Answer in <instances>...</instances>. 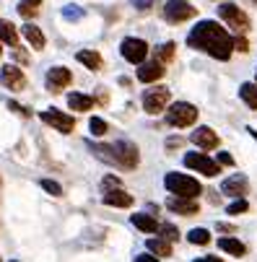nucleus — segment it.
<instances>
[{
	"label": "nucleus",
	"instance_id": "1",
	"mask_svg": "<svg viewBox=\"0 0 257 262\" xmlns=\"http://www.w3.org/2000/svg\"><path fill=\"white\" fill-rule=\"evenodd\" d=\"M187 45L192 50H200L216 60H229L234 52V39L229 36L226 29H221L216 21H200L190 36H187Z\"/></svg>",
	"mask_w": 257,
	"mask_h": 262
},
{
	"label": "nucleus",
	"instance_id": "2",
	"mask_svg": "<svg viewBox=\"0 0 257 262\" xmlns=\"http://www.w3.org/2000/svg\"><path fill=\"white\" fill-rule=\"evenodd\" d=\"M91 148L96 151V156L112 161V164H120V166H125V169H135L138 161H140L138 148H135V143H130V140H117L115 145H91Z\"/></svg>",
	"mask_w": 257,
	"mask_h": 262
},
{
	"label": "nucleus",
	"instance_id": "3",
	"mask_svg": "<svg viewBox=\"0 0 257 262\" xmlns=\"http://www.w3.org/2000/svg\"><path fill=\"white\" fill-rule=\"evenodd\" d=\"M164 187L177 198H192V200L203 192V187H200L198 179H192L187 174H179V171H169L164 177Z\"/></svg>",
	"mask_w": 257,
	"mask_h": 262
},
{
	"label": "nucleus",
	"instance_id": "4",
	"mask_svg": "<svg viewBox=\"0 0 257 262\" xmlns=\"http://www.w3.org/2000/svg\"><path fill=\"white\" fill-rule=\"evenodd\" d=\"M198 120V106L187 104V101H174L166 109V122L172 127H190Z\"/></svg>",
	"mask_w": 257,
	"mask_h": 262
},
{
	"label": "nucleus",
	"instance_id": "5",
	"mask_svg": "<svg viewBox=\"0 0 257 262\" xmlns=\"http://www.w3.org/2000/svg\"><path fill=\"white\" fill-rule=\"evenodd\" d=\"M218 16H221V18L229 24V29H234L237 34H247V29H249V18H247V13H244L239 6H234V3H224L221 8H218Z\"/></svg>",
	"mask_w": 257,
	"mask_h": 262
},
{
	"label": "nucleus",
	"instance_id": "6",
	"mask_svg": "<svg viewBox=\"0 0 257 262\" xmlns=\"http://www.w3.org/2000/svg\"><path fill=\"white\" fill-rule=\"evenodd\" d=\"M198 13V8H192L187 0H166V6H164V18L169 24H182V21H187Z\"/></svg>",
	"mask_w": 257,
	"mask_h": 262
},
{
	"label": "nucleus",
	"instance_id": "7",
	"mask_svg": "<svg viewBox=\"0 0 257 262\" xmlns=\"http://www.w3.org/2000/svg\"><path fill=\"white\" fill-rule=\"evenodd\" d=\"M185 166L195 169V171H200L205 177H218V174H221V164L213 161L208 154H187L185 156Z\"/></svg>",
	"mask_w": 257,
	"mask_h": 262
},
{
	"label": "nucleus",
	"instance_id": "8",
	"mask_svg": "<svg viewBox=\"0 0 257 262\" xmlns=\"http://www.w3.org/2000/svg\"><path fill=\"white\" fill-rule=\"evenodd\" d=\"M169 104V89L164 86H156V89H148L143 94V109L148 112V115H161Z\"/></svg>",
	"mask_w": 257,
	"mask_h": 262
},
{
	"label": "nucleus",
	"instance_id": "9",
	"mask_svg": "<svg viewBox=\"0 0 257 262\" xmlns=\"http://www.w3.org/2000/svg\"><path fill=\"white\" fill-rule=\"evenodd\" d=\"M120 52L127 62L143 65L145 55H148V45H145L143 39H135V36H127V39H122V45H120Z\"/></svg>",
	"mask_w": 257,
	"mask_h": 262
},
{
	"label": "nucleus",
	"instance_id": "10",
	"mask_svg": "<svg viewBox=\"0 0 257 262\" xmlns=\"http://www.w3.org/2000/svg\"><path fill=\"white\" fill-rule=\"evenodd\" d=\"M42 122L52 125L60 133H70L73 127H76V120H73L70 115H65V112H60V109H45L42 112Z\"/></svg>",
	"mask_w": 257,
	"mask_h": 262
},
{
	"label": "nucleus",
	"instance_id": "11",
	"mask_svg": "<svg viewBox=\"0 0 257 262\" xmlns=\"http://www.w3.org/2000/svg\"><path fill=\"white\" fill-rule=\"evenodd\" d=\"M47 89L50 91H62V89H68L70 86V81H73V76H70V70L65 68V65H55V68H50L47 70Z\"/></svg>",
	"mask_w": 257,
	"mask_h": 262
},
{
	"label": "nucleus",
	"instance_id": "12",
	"mask_svg": "<svg viewBox=\"0 0 257 262\" xmlns=\"http://www.w3.org/2000/svg\"><path fill=\"white\" fill-rule=\"evenodd\" d=\"M166 208H169L172 213H179V215H195V213L200 210L198 200H192V198H177V195H172V198L166 200Z\"/></svg>",
	"mask_w": 257,
	"mask_h": 262
},
{
	"label": "nucleus",
	"instance_id": "13",
	"mask_svg": "<svg viewBox=\"0 0 257 262\" xmlns=\"http://www.w3.org/2000/svg\"><path fill=\"white\" fill-rule=\"evenodd\" d=\"M247 187H249L247 177L244 174H234V177H229V179L221 182V192L224 195H231V198H242V195H247Z\"/></svg>",
	"mask_w": 257,
	"mask_h": 262
},
{
	"label": "nucleus",
	"instance_id": "14",
	"mask_svg": "<svg viewBox=\"0 0 257 262\" xmlns=\"http://www.w3.org/2000/svg\"><path fill=\"white\" fill-rule=\"evenodd\" d=\"M190 140H192L198 148H203V151H213V148L218 145V135H216L210 127H198V130L190 135Z\"/></svg>",
	"mask_w": 257,
	"mask_h": 262
},
{
	"label": "nucleus",
	"instance_id": "15",
	"mask_svg": "<svg viewBox=\"0 0 257 262\" xmlns=\"http://www.w3.org/2000/svg\"><path fill=\"white\" fill-rule=\"evenodd\" d=\"M161 76H164V62H159V60L143 62L140 70H138V81H143V83H154V81H159Z\"/></svg>",
	"mask_w": 257,
	"mask_h": 262
},
{
	"label": "nucleus",
	"instance_id": "16",
	"mask_svg": "<svg viewBox=\"0 0 257 262\" xmlns=\"http://www.w3.org/2000/svg\"><path fill=\"white\" fill-rule=\"evenodd\" d=\"M0 78H3V83L11 89V91H21L26 86V78H24V73L16 68V65H6L3 73H0Z\"/></svg>",
	"mask_w": 257,
	"mask_h": 262
},
{
	"label": "nucleus",
	"instance_id": "17",
	"mask_svg": "<svg viewBox=\"0 0 257 262\" xmlns=\"http://www.w3.org/2000/svg\"><path fill=\"white\" fill-rule=\"evenodd\" d=\"M101 200L106 205H112V208H130L133 205V195H127L125 190H120V187H115V190H104Z\"/></svg>",
	"mask_w": 257,
	"mask_h": 262
},
{
	"label": "nucleus",
	"instance_id": "18",
	"mask_svg": "<svg viewBox=\"0 0 257 262\" xmlns=\"http://www.w3.org/2000/svg\"><path fill=\"white\" fill-rule=\"evenodd\" d=\"M218 249L231 254V257H244L247 254V247L239 239H234V236H221V239H218Z\"/></svg>",
	"mask_w": 257,
	"mask_h": 262
},
{
	"label": "nucleus",
	"instance_id": "19",
	"mask_svg": "<svg viewBox=\"0 0 257 262\" xmlns=\"http://www.w3.org/2000/svg\"><path fill=\"white\" fill-rule=\"evenodd\" d=\"M130 221H133V226H135V229H140L143 234H154V231H159L156 218H154V215H148V213H135Z\"/></svg>",
	"mask_w": 257,
	"mask_h": 262
},
{
	"label": "nucleus",
	"instance_id": "20",
	"mask_svg": "<svg viewBox=\"0 0 257 262\" xmlns=\"http://www.w3.org/2000/svg\"><path fill=\"white\" fill-rule=\"evenodd\" d=\"M24 36L29 39V45H31L34 50H45V45H47V36L42 34L39 26H34V24H26V26H24Z\"/></svg>",
	"mask_w": 257,
	"mask_h": 262
},
{
	"label": "nucleus",
	"instance_id": "21",
	"mask_svg": "<svg viewBox=\"0 0 257 262\" xmlns=\"http://www.w3.org/2000/svg\"><path fill=\"white\" fill-rule=\"evenodd\" d=\"M76 60H78L81 65H86L89 70H99V68H101V55L94 52V50H81V52H76Z\"/></svg>",
	"mask_w": 257,
	"mask_h": 262
},
{
	"label": "nucleus",
	"instance_id": "22",
	"mask_svg": "<svg viewBox=\"0 0 257 262\" xmlns=\"http://www.w3.org/2000/svg\"><path fill=\"white\" fill-rule=\"evenodd\" d=\"M68 106H70L73 112H89V109L94 106V99L86 96V94H70V96H68Z\"/></svg>",
	"mask_w": 257,
	"mask_h": 262
},
{
	"label": "nucleus",
	"instance_id": "23",
	"mask_svg": "<svg viewBox=\"0 0 257 262\" xmlns=\"http://www.w3.org/2000/svg\"><path fill=\"white\" fill-rule=\"evenodd\" d=\"M145 247H148V252L154 254V257H169L172 254V242H166V239H148L145 242Z\"/></svg>",
	"mask_w": 257,
	"mask_h": 262
},
{
	"label": "nucleus",
	"instance_id": "24",
	"mask_svg": "<svg viewBox=\"0 0 257 262\" xmlns=\"http://www.w3.org/2000/svg\"><path fill=\"white\" fill-rule=\"evenodd\" d=\"M0 42H6V45H11V47H16L18 45V31H16V26L11 24V21H0Z\"/></svg>",
	"mask_w": 257,
	"mask_h": 262
},
{
	"label": "nucleus",
	"instance_id": "25",
	"mask_svg": "<svg viewBox=\"0 0 257 262\" xmlns=\"http://www.w3.org/2000/svg\"><path fill=\"white\" fill-rule=\"evenodd\" d=\"M239 96H242V101H244L249 109H257V83H242Z\"/></svg>",
	"mask_w": 257,
	"mask_h": 262
},
{
	"label": "nucleus",
	"instance_id": "26",
	"mask_svg": "<svg viewBox=\"0 0 257 262\" xmlns=\"http://www.w3.org/2000/svg\"><path fill=\"white\" fill-rule=\"evenodd\" d=\"M159 234H161V239H166V242H177V239H179V231H177L174 223H159Z\"/></svg>",
	"mask_w": 257,
	"mask_h": 262
},
{
	"label": "nucleus",
	"instance_id": "27",
	"mask_svg": "<svg viewBox=\"0 0 257 262\" xmlns=\"http://www.w3.org/2000/svg\"><path fill=\"white\" fill-rule=\"evenodd\" d=\"M187 239H190L192 244H200V247H203V244L210 242V234H208V229H192V231L187 234Z\"/></svg>",
	"mask_w": 257,
	"mask_h": 262
},
{
	"label": "nucleus",
	"instance_id": "28",
	"mask_svg": "<svg viewBox=\"0 0 257 262\" xmlns=\"http://www.w3.org/2000/svg\"><path fill=\"white\" fill-rule=\"evenodd\" d=\"M172 57H174V42H166V45H161L156 50V60L159 62H169Z\"/></svg>",
	"mask_w": 257,
	"mask_h": 262
},
{
	"label": "nucleus",
	"instance_id": "29",
	"mask_svg": "<svg viewBox=\"0 0 257 262\" xmlns=\"http://www.w3.org/2000/svg\"><path fill=\"white\" fill-rule=\"evenodd\" d=\"M89 127H91V133H94L96 138H101V135L106 133V122H104L101 117H91V122H89Z\"/></svg>",
	"mask_w": 257,
	"mask_h": 262
},
{
	"label": "nucleus",
	"instance_id": "30",
	"mask_svg": "<svg viewBox=\"0 0 257 262\" xmlns=\"http://www.w3.org/2000/svg\"><path fill=\"white\" fill-rule=\"evenodd\" d=\"M247 208H249V205H247V200H244V198H237V200L226 208V213H229V215H239V213H244Z\"/></svg>",
	"mask_w": 257,
	"mask_h": 262
},
{
	"label": "nucleus",
	"instance_id": "31",
	"mask_svg": "<svg viewBox=\"0 0 257 262\" xmlns=\"http://www.w3.org/2000/svg\"><path fill=\"white\" fill-rule=\"evenodd\" d=\"M42 190H47L50 195H55V198H60L62 195V187L57 184V182H52V179H42Z\"/></svg>",
	"mask_w": 257,
	"mask_h": 262
},
{
	"label": "nucleus",
	"instance_id": "32",
	"mask_svg": "<svg viewBox=\"0 0 257 262\" xmlns=\"http://www.w3.org/2000/svg\"><path fill=\"white\" fill-rule=\"evenodd\" d=\"M36 11H39V8L31 6V3H21V6H18V13H21V16H26V18H34V16H36Z\"/></svg>",
	"mask_w": 257,
	"mask_h": 262
},
{
	"label": "nucleus",
	"instance_id": "33",
	"mask_svg": "<svg viewBox=\"0 0 257 262\" xmlns=\"http://www.w3.org/2000/svg\"><path fill=\"white\" fill-rule=\"evenodd\" d=\"M234 50H239V52H247V50H249L244 34H237V36H234Z\"/></svg>",
	"mask_w": 257,
	"mask_h": 262
},
{
	"label": "nucleus",
	"instance_id": "34",
	"mask_svg": "<svg viewBox=\"0 0 257 262\" xmlns=\"http://www.w3.org/2000/svg\"><path fill=\"white\" fill-rule=\"evenodd\" d=\"M101 184H104V190H115V187H120V179L117 177H106Z\"/></svg>",
	"mask_w": 257,
	"mask_h": 262
},
{
	"label": "nucleus",
	"instance_id": "35",
	"mask_svg": "<svg viewBox=\"0 0 257 262\" xmlns=\"http://www.w3.org/2000/svg\"><path fill=\"white\" fill-rule=\"evenodd\" d=\"M133 6H135L138 11H148V8L154 6V0H133Z\"/></svg>",
	"mask_w": 257,
	"mask_h": 262
},
{
	"label": "nucleus",
	"instance_id": "36",
	"mask_svg": "<svg viewBox=\"0 0 257 262\" xmlns=\"http://www.w3.org/2000/svg\"><path fill=\"white\" fill-rule=\"evenodd\" d=\"M62 13H65V18H78L81 16V11H76V6H68Z\"/></svg>",
	"mask_w": 257,
	"mask_h": 262
},
{
	"label": "nucleus",
	"instance_id": "37",
	"mask_svg": "<svg viewBox=\"0 0 257 262\" xmlns=\"http://www.w3.org/2000/svg\"><path fill=\"white\" fill-rule=\"evenodd\" d=\"M218 164H224V166H231V164H234V159H231L229 154H218Z\"/></svg>",
	"mask_w": 257,
	"mask_h": 262
},
{
	"label": "nucleus",
	"instance_id": "38",
	"mask_svg": "<svg viewBox=\"0 0 257 262\" xmlns=\"http://www.w3.org/2000/svg\"><path fill=\"white\" fill-rule=\"evenodd\" d=\"M135 262H159V257H154V254H138Z\"/></svg>",
	"mask_w": 257,
	"mask_h": 262
},
{
	"label": "nucleus",
	"instance_id": "39",
	"mask_svg": "<svg viewBox=\"0 0 257 262\" xmlns=\"http://www.w3.org/2000/svg\"><path fill=\"white\" fill-rule=\"evenodd\" d=\"M218 231H224V234H231V231H234V226H231V223H218Z\"/></svg>",
	"mask_w": 257,
	"mask_h": 262
},
{
	"label": "nucleus",
	"instance_id": "40",
	"mask_svg": "<svg viewBox=\"0 0 257 262\" xmlns=\"http://www.w3.org/2000/svg\"><path fill=\"white\" fill-rule=\"evenodd\" d=\"M195 262H224V259H221V257H210V254H208V257H198Z\"/></svg>",
	"mask_w": 257,
	"mask_h": 262
},
{
	"label": "nucleus",
	"instance_id": "41",
	"mask_svg": "<svg viewBox=\"0 0 257 262\" xmlns=\"http://www.w3.org/2000/svg\"><path fill=\"white\" fill-rule=\"evenodd\" d=\"M21 3H31V6H39V0H21Z\"/></svg>",
	"mask_w": 257,
	"mask_h": 262
},
{
	"label": "nucleus",
	"instance_id": "42",
	"mask_svg": "<svg viewBox=\"0 0 257 262\" xmlns=\"http://www.w3.org/2000/svg\"><path fill=\"white\" fill-rule=\"evenodd\" d=\"M0 45H3V42H0ZM0 52H3V50H0Z\"/></svg>",
	"mask_w": 257,
	"mask_h": 262
},
{
	"label": "nucleus",
	"instance_id": "43",
	"mask_svg": "<svg viewBox=\"0 0 257 262\" xmlns=\"http://www.w3.org/2000/svg\"><path fill=\"white\" fill-rule=\"evenodd\" d=\"M252 3H257V0H252Z\"/></svg>",
	"mask_w": 257,
	"mask_h": 262
},
{
	"label": "nucleus",
	"instance_id": "44",
	"mask_svg": "<svg viewBox=\"0 0 257 262\" xmlns=\"http://www.w3.org/2000/svg\"><path fill=\"white\" fill-rule=\"evenodd\" d=\"M0 262H3V259H0Z\"/></svg>",
	"mask_w": 257,
	"mask_h": 262
}]
</instances>
